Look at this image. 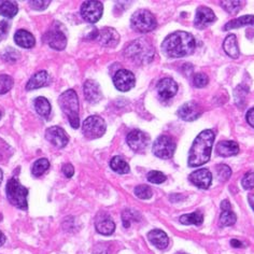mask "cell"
<instances>
[{
	"label": "cell",
	"instance_id": "obj_1",
	"mask_svg": "<svg viewBox=\"0 0 254 254\" xmlns=\"http://www.w3.org/2000/svg\"><path fill=\"white\" fill-rule=\"evenodd\" d=\"M196 42L194 37L187 31H176L169 35L162 44L165 55L179 59L192 54L195 51Z\"/></svg>",
	"mask_w": 254,
	"mask_h": 254
},
{
	"label": "cell",
	"instance_id": "obj_2",
	"mask_svg": "<svg viewBox=\"0 0 254 254\" xmlns=\"http://www.w3.org/2000/svg\"><path fill=\"white\" fill-rule=\"evenodd\" d=\"M214 132L211 129L201 131L196 137L189 154V165L190 167H198L210 160Z\"/></svg>",
	"mask_w": 254,
	"mask_h": 254
},
{
	"label": "cell",
	"instance_id": "obj_3",
	"mask_svg": "<svg viewBox=\"0 0 254 254\" xmlns=\"http://www.w3.org/2000/svg\"><path fill=\"white\" fill-rule=\"evenodd\" d=\"M60 106L63 112L65 113L69 123L73 128H79L80 117H79V98L73 90L64 92L59 99Z\"/></svg>",
	"mask_w": 254,
	"mask_h": 254
},
{
	"label": "cell",
	"instance_id": "obj_4",
	"mask_svg": "<svg viewBox=\"0 0 254 254\" xmlns=\"http://www.w3.org/2000/svg\"><path fill=\"white\" fill-rule=\"evenodd\" d=\"M125 55L136 63L147 64L153 60L154 49L147 40L139 39L130 42L126 47Z\"/></svg>",
	"mask_w": 254,
	"mask_h": 254
},
{
	"label": "cell",
	"instance_id": "obj_5",
	"mask_svg": "<svg viewBox=\"0 0 254 254\" xmlns=\"http://www.w3.org/2000/svg\"><path fill=\"white\" fill-rule=\"evenodd\" d=\"M5 192H7V198L12 205L21 209V210H27L28 190L23 187L15 178H12L8 181Z\"/></svg>",
	"mask_w": 254,
	"mask_h": 254
},
{
	"label": "cell",
	"instance_id": "obj_6",
	"mask_svg": "<svg viewBox=\"0 0 254 254\" xmlns=\"http://www.w3.org/2000/svg\"><path fill=\"white\" fill-rule=\"evenodd\" d=\"M130 25L132 29L138 33H149L154 30L157 26V22L155 16L148 10H138L130 18Z\"/></svg>",
	"mask_w": 254,
	"mask_h": 254
},
{
	"label": "cell",
	"instance_id": "obj_7",
	"mask_svg": "<svg viewBox=\"0 0 254 254\" xmlns=\"http://www.w3.org/2000/svg\"><path fill=\"white\" fill-rule=\"evenodd\" d=\"M82 130H83L85 138L90 139V140L100 138L106 132L105 120L98 116L87 118L82 125Z\"/></svg>",
	"mask_w": 254,
	"mask_h": 254
},
{
	"label": "cell",
	"instance_id": "obj_8",
	"mask_svg": "<svg viewBox=\"0 0 254 254\" xmlns=\"http://www.w3.org/2000/svg\"><path fill=\"white\" fill-rule=\"evenodd\" d=\"M175 150L176 143L174 139L166 135L160 136L153 143V153L163 160H168L173 156Z\"/></svg>",
	"mask_w": 254,
	"mask_h": 254
},
{
	"label": "cell",
	"instance_id": "obj_9",
	"mask_svg": "<svg viewBox=\"0 0 254 254\" xmlns=\"http://www.w3.org/2000/svg\"><path fill=\"white\" fill-rule=\"evenodd\" d=\"M104 4L101 1H85L81 7V15L88 23H97L103 15Z\"/></svg>",
	"mask_w": 254,
	"mask_h": 254
},
{
	"label": "cell",
	"instance_id": "obj_10",
	"mask_svg": "<svg viewBox=\"0 0 254 254\" xmlns=\"http://www.w3.org/2000/svg\"><path fill=\"white\" fill-rule=\"evenodd\" d=\"M135 75L131 71L126 69H121L117 71L113 77V83L119 91L127 92L135 86Z\"/></svg>",
	"mask_w": 254,
	"mask_h": 254
},
{
	"label": "cell",
	"instance_id": "obj_11",
	"mask_svg": "<svg viewBox=\"0 0 254 254\" xmlns=\"http://www.w3.org/2000/svg\"><path fill=\"white\" fill-rule=\"evenodd\" d=\"M126 141L128 143L130 149L135 152H143L148 148L150 142V137L141 130H132L127 135Z\"/></svg>",
	"mask_w": 254,
	"mask_h": 254
},
{
	"label": "cell",
	"instance_id": "obj_12",
	"mask_svg": "<svg viewBox=\"0 0 254 254\" xmlns=\"http://www.w3.org/2000/svg\"><path fill=\"white\" fill-rule=\"evenodd\" d=\"M46 138L50 143H52L54 147L59 149L66 147L69 141V137L66 131L60 126H52L48 128L46 131Z\"/></svg>",
	"mask_w": 254,
	"mask_h": 254
},
{
	"label": "cell",
	"instance_id": "obj_13",
	"mask_svg": "<svg viewBox=\"0 0 254 254\" xmlns=\"http://www.w3.org/2000/svg\"><path fill=\"white\" fill-rule=\"evenodd\" d=\"M43 40L46 41L51 48L57 51H62L67 46V38L65 34H64L61 29L57 28L49 30L48 33L44 35Z\"/></svg>",
	"mask_w": 254,
	"mask_h": 254
},
{
	"label": "cell",
	"instance_id": "obj_14",
	"mask_svg": "<svg viewBox=\"0 0 254 254\" xmlns=\"http://www.w3.org/2000/svg\"><path fill=\"white\" fill-rule=\"evenodd\" d=\"M96 39L101 46L107 48H114L118 46V43L120 41V35L114 28L104 27L98 30Z\"/></svg>",
	"mask_w": 254,
	"mask_h": 254
},
{
	"label": "cell",
	"instance_id": "obj_15",
	"mask_svg": "<svg viewBox=\"0 0 254 254\" xmlns=\"http://www.w3.org/2000/svg\"><path fill=\"white\" fill-rule=\"evenodd\" d=\"M177 113L182 120L190 122V121H194L200 117L201 108L195 101H189V103L182 105Z\"/></svg>",
	"mask_w": 254,
	"mask_h": 254
},
{
	"label": "cell",
	"instance_id": "obj_16",
	"mask_svg": "<svg viewBox=\"0 0 254 254\" xmlns=\"http://www.w3.org/2000/svg\"><path fill=\"white\" fill-rule=\"evenodd\" d=\"M190 181L197 188L206 190L211 186L212 175L208 169L201 168V169L194 171L193 174H190Z\"/></svg>",
	"mask_w": 254,
	"mask_h": 254
},
{
	"label": "cell",
	"instance_id": "obj_17",
	"mask_svg": "<svg viewBox=\"0 0 254 254\" xmlns=\"http://www.w3.org/2000/svg\"><path fill=\"white\" fill-rule=\"evenodd\" d=\"M214 21H215V15L211 9H209L207 7H199L197 11H196L194 24L197 28L199 29L205 28L208 26V25L212 24Z\"/></svg>",
	"mask_w": 254,
	"mask_h": 254
},
{
	"label": "cell",
	"instance_id": "obj_18",
	"mask_svg": "<svg viewBox=\"0 0 254 254\" xmlns=\"http://www.w3.org/2000/svg\"><path fill=\"white\" fill-rule=\"evenodd\" d=\"M95 226H96V231L101 235H111L116 231V224L111 220V218L107 213L101 212L96 217L95 221Z\"/></svg>",
	"mask_w": 254,
	"mask_h": 254
},
{
	"label": "cell",
	"instance_id": "obj_19",
	"mask_svg": "<svg viewBox=\"0 0 254 254\" xmlns=\"http://www.w3.org/2000/svg\"><path fill=\"white\" fill-rule=\"evenodd\" d=\"M157 92L163 99H169L177 94L178 84L176 83V81L170 78L162 79L157 83Z\"/></svg>",
	"mask_w": 254,
	"mask_h": 254
},
{
	"label": "cell",
	"instance_id": "obj_20",
	"mask_svg": "<svg viewBox=\"0 0 254 254\" xmlns=\"http://www.w3.org/2000/svg\"><path fill=\"white\" fill-rule=\"evenodd\" d=\"M83 92L85 99L88 103H98V101L103 98V93H101L100 86L97 82H95L94 80H87L85 82L83 86Z\"/></svg>",
	"mask_w": 254,
	"mask_h": 254
},
{
	"label": "cell",
	"instance_id": "obj_21",
	"mask_svg": "<svg viewBox=\"0 0 254 254\" xmlns=\"http://www.w3.org/2000/svg\"><path fill=\"white\" fill-rule=\"evenodd\" d=\"M148 239L150 240V243L152 245L155 246L157 249L160 250L166 249L169 245V238L167 236V234L161 230L151 231L148 234Z\"/></svg>",
	"mask_w": 254,
	"mask_h": 254
},
{
	"label": "cell",
	"instance_id": "obj_22",
	"mask_svg": "<svg viewBox=\"0 0 254 254\" xmlns=\"http://www.w3.org/2000/svg\"><path fill=\"white\" fill-rule=\"evenodd\" d=\"M14 41L17 46L24 49H31L36 44L35 37L25 29H20L16 31L14 35Z\"/></svg>",
	"mask_w": 254,
	"mask_h": 254
},
{
	"label": "cell",
	"instance_id": "obj_23",
	"mask_svg": "<svg viewBox=\"0 0 254 254\" xmlns=\"http://www.w3.org/2000/svg\"><path fill=\"white\" fill-rule=\"evenodd\" d=\"M239 152L238 143L235 141H221L217 144V153L223 157L236 155Z\"/></svg>",
	"mask_w": 254,
	"mask_h": 254
},
{
	"label": "cell",
	"instance_id": "obj_24",
	"mask_svg": "<svg viewBox=\"0 0 254 254\" xmlns=\"http://www.w3.org/2000/svg\"><path fill=\"white\" fill-rule=\"evenodd\" d=\"M48 72L41 70L39 72L35 73L33 77H31L28 81V83L26 85V90L27 91H33V90H37V88H39L41 86H43L44 84L47 83L48 81Z\"/></svg>",
	"mask_w": 254,
	"mask_h": 254
},
{
	"label": "cell",
	"instance_id": "obj_25",
	"mask_svg": "<svg viewBox=\"0 0 254 254\" xmlns=\"http://www.w3.org/2000/svg\"><path fill=\"white\" fill-rule=\"evenodd\" d=\"M223 49L227 55H230L233 59H237L239 56V48L237 43V38L235 35H228L223 43Z\"/></svg>",
	"mask_w": 254,
	"mask_h": 254
},
{
	"label": "cell",
	"instance_id": "obj_26",
	"mask_svg": "<svg viewBox=\"0 0 254 254\" xmlns=\"http://www.w3.org/2000/svg\"><path fill=\"white\" fill-rule=\"evenodd\" d=\"M18 12V5L16 1L9 0H0V15L4 17H13Z\"/></svg>",
	"mask_w": 254,
	"mask_h": 254
},
{
	"label": "cell",
	"instance_id": "obj_27",
	"mask_svg": "<svg viewBox=\"0 0 254 254\" xmlns=\"http://www.w3.org/2000/svg\"><path fill=\"white\" fill-rule=\"evenodd\" d=\"M37 113L42 118H48L51 113V105L49 100L44 97H37L34 101Z\"/></svg>",
	"mask_w": 254,
	"mask_h": 254
},
{
	"label": "cell",
	"instance_id": "obj_28",
	"mask_svg": "<svg viewBox=\"0 0 254 254\" xmlns=\"http://www.w3.org/2000/svg\"><path fill=\"white\" fill-rule=\"evenodd\" d=\"M246 25H254V16L253 15H244V16H240V17L236 18V20L230 21L227 24H225L224 30L238 28L241 26H246Z\"/></svg>",
	"mask_w": 254,
	"mask_h": 254
},
{
	"label": "cell",
	"instance_id": "obj_29",
	"mask_svg": "<svg viewBox=\"0 0 254 254\" xmlns=\"http://www.w3.org/2000/svg\"><path fill=\"white\" fill-rule=\"evenodd\" d=\"M202 221H204V217L199 211L184 214L180 217V222L184 225H200Z\"/></svg>",
	"mask_w": 254,
	"mask_h": 254
},
{
	"label": "cell",
	"instance_id": "obj_30",
	"mask_svg": "<svg viewBox=\"0 0 254 254\" xmlns=\"http://www.w3.org/2000/svg\"><path fill=\"white\" fill-rule=\"evenodd\" d=\"M110 167L118 174L129 173V165L127 164L122 157L114 156L110 162Z\"/></svg>",
	"mask_w": 254,
	"mask_h": 254
},
{
	"label": "cell",
	"instance_id": "obj_31",
	"mask_svg": "<svg viewBox=\"0 0 254 254\" xmlns=\"http://www.w3.org/2000/svg\"><path fill=\"white\" fill-rule=\"evenodd\" d=\"M50 167V163L47 158H40L35 162L33 165V168H31V173L35 177H40L42 176Z\"/></svg>",
	"mask_w": 254,
	"mask_h": 254
},
{
	"label": "cell",
	"instance_id": "obj_32",
	"mask_svg": "<svg viewBox=\"0 0 254 254\" xmlns=\"http://www.w3.org/2000/svg\"><path fill=\"white\" fill-rule=\"evenodd\" d=\"M237 217L232 210H227V211H222L220 215V222L223 226H232L235 223H236Z\"/></svg>",
	"mask_w": 254,
	"mask_h": 254
},
{
	"label": "cell",
	"instance_id": "obj_33",
	"mask_svg": "<svg viewBox=\"0 0 254 254\" xmlns=\"http://www.w3.org/2000/svg\"><path fill=\"white\" fill-rule=\"evenodd\" d=\"M14 81L12 77L8 74H1L0 75V94L8 93L12 87H13Z\"/></svg>",
	"mask_w": 254,
	"mask_h": 254
},
{
	"label": "cell",
	"instance_id": "obj_34",
	"mask_svg": "<svg viewBox=\"0 0 254 254\" xmlns=\"http://www.w3.org/2000/svg\"><path fill=\"white\" fill-rule=\"evenodd\" d=\"M135 195L140 199H149L152 197L153 192H152V190L149 186L141 184V186H138L135 188Z\"/></svg>",
	"mask_w": 254,
	"mask_h": 254
},
{
	"label": "cell",
	"instance_id": "obj_35",
	"mask_svg": "<svg viewBox=\"0 0 254 254\" xmlns=\"http://www.w3.org/2000/svg\"><path fill=\"white\" fill-rule=\"evenodd\" d=\"M215 170H217V176H218V179L220 181H227L232 176L231 168L225 164L218 165L217 168H215Z\"/></svg>",
	"mask_w": 254,
	"mask_h": 254
},
{
	"label": "cell",
	"instance_id": "obj_36",
	"mask_svg": "<svg viewBox=\"0 0 254 254\" xmlns=\"http://www.w3.org/2000/svg\"><path fill=\"white\" fill-rule=\"evenodd\" d=\"M243 1H222L221 5L223 7L228 13L231 14H235L237 13V12L243 8Z\"/></svg>",
	"mask_w": 254,
	"mask_h": 254
},
{
	"label": "cell",
	"instance_id": "obj_37",
	"mask_svg": "<svg viewBox=\"0 0 254 254\" xmlns=\"http://www.w3.org/2000/svg\"><path fill=\"white\" fill-rule=\"evenodd\" d=\"M122 220L125 227H129L131 222L139 221V214L134 210H125L122 213Z\"/></svg>",
	"mask_w": 254,
	"mask_h": 254
},
{
	"label": "cell",
	"instance_id": "obj_38",
	"mask_svg": "<svg viewBox=\"0 0 254 254\" xmlns=\"http://www.w3.org/2000/svg\"><path fill=\"white\" fill-rule=\"evenodd\" d=\"M148 180L151 183H155V184H161L163 182L166 181V176H165L161 171H150L148 174Z\"/></svg>",
	"mask_w": 254,
	"mask_h": 254
},
{
	"label": "cell",
	"instance_id": "obj_39",
	"mask_svg": "<svg viewBox=\"0 0 254 254\" xmlns=\"http://www.w3.org/2000/svg\"><path fill=\"white\" fill-rule=\"evenodd\" d=\"M208 82H209V79L206 73L199 72L194 75V85L196 87H204L208 84Z\"/></svg>",
	"mask_w": 254,
	"mask_h": 254
},
{
	"label": "cell",
	"instance_id": "obj_40",
	"mask_svg": "<svg viewBox=\"0 0 254 254\" xmlns=\"http://www.w3.org/2000/svg\"><path fill=\"white\" fill-rule=\"evenodd\" d=\"M243 187L246 190H252L254 188V173L250 171V173L246 174V176L243 178Z\"/></svg>",
	"mask_w": 254,
	"mask_h": 254
},
{
	"label": "cell",
	"instance_id": "obj_41",
	"mask_svg": "<svg viewBox=\"0 0 254 254\" xmlns=\"http://www.w3.org/2000/svg\"><path fill=\"white\" fill-rule=\"evenodd\" d=\"M29 5L31 8H33L34 10H39V11H42L46 8L49 7V4L51 3L50 0H37V1H28Z\"/></svg>",
	"mask_w": 254,
	"mask_h": 254
},
{
	"label": "cell",
	"instance_id": "obj_42",
	"mask_svg": "<svg viewBox=\"0 0 254 254\" xmlns=\"http://www.w3.org/2000/svg\"><path fill=\"white\" fill-rule=\"evenodd\" d=\"M10 28V24L8 21L0 22V41L3 40L8 35V31Z\"/></svg>",
	"mask_w": 254,
	"mask_h": 254
},
{
	"label": "cell",
	"instance_id": "obj_43",
	"mask_svg": "<svg viewBox=\"0 0 254 254\" xmlns=\"http://www.w3.org/2000/svg\"><path fill=\"white\" fill-rule=\"evenodd\" d=\"M63 174L65 175L67 178H71L74 174V168L71 164H66L65 166L63 167Z\"/></svg>",
	"mask_w": 254,
	"mask_h": 254
},
{
	"label": "cell",
	"instance_id": "obj_44",
	"mask_svg": "<svg viewBox=\"0 0 254 254\" xmlns=\"http://www.w3.org/2000/svg\"><path fill=\"white\" fill-rule=\"evenodd\" d=\"M247 122L254 127V108L250 109L247 113Z\"/></svg>",
	"mask_w": 254,
	"mask_h": 254
},
{
	"label": "cell",
	"instance_id": "obj_45",
	"mask_svg": "<svg viewBox=\"0 0 254 254\" xmlns=\"http://www.w3.org/2000/svg\"><path fill=\"white\" fill-rule=\"evenodd\" d=\"M231 208H232V206H231V204H230V201L228 200H223L221 202V209L223 211H227V210H231Z\"/></svg>",
	"mask_w": 254,
	"mask_h": 254
},
{
	"label": "cell",
	"instance_id": "obj_46",
	"mask_svg": "<svg viewBox=\"0 0 254 254\" xmlns=\"http://www.w3.org/2000/svg\"><path fill=\"white\" fill-rule=\"evenodd\" d=\"M94 254H108V252L105 250V246H103L100 244V246H98V248L95 250Z\"/></svg>",
	"mask_w": 254,
	"mask_h": 254
},
{
	"label": "cell",
	"instance_id": "obj_47",
	"mask_svg": "<svg viewBox=\"0 0 254 254\" xmlns=\"http://www.w3.org/2000/svg\"><path fill=\"white\" fill-rule=\"evenodd\" d=\"M231 245H232L234 248H243V247H244L243 244H241L240 241H238V240H236V239H233V240L231 241Z\"/></svg>",
	"mask_w": 254,
	"mask_h": 254
},
{
	"label": "cell",
	"instance_id": "obj_48",
	"mask_svg": "<svg viewBox=\"0 0 254 254\" xmlns=\"http://www.w3.org/2000/svg\"><path fill=\"white\" fill-rule=\"evenodd\" d=\"M4 243H5V237H4V235L0 232V247L1 246H3L4 245Z\"/></svg>",
	"mask_w": 254,
	"mask_h": 254
},
{
	"label": "cell",
	"instance_id": "obj_49",
	"mask_svg": "<svg viewBox=\"0 0 254 254\" xmlns=\"http://www.w3.org/2000/svg\"><path fill=\"white\" fill-rule=\"evenodd\" d=\"M249 202H250V205H251V207L253 208V210H254V194H250L249 195Z\"/></svg>",
	"mask_w": 254,
	"mask_h": 254
},
{
	"label": "cell",
	"instance_id": "obj_50",
	"mask_svg": "<svg viewBox=\"0 0 254 254\" xmlns=\"http://www.w3.org/2000/svg\"><path fill=\"white\" fill-rule=\"evenodd\" d=\"M2 170L1 169H0V183H1V181H2Z\"/></svg>",
	"mask_w": 254,
	"mask_h": 254
},
{
	"label": "cell",
	"instance_id": "obj_51",
	"mask_svg": "<svg viewBox=\"0 0 254 254\" xmlns=\"http://www.w3.org/2000/svg\"><path fill=\"white\" fill-rule=\"evenodd\" d=\"M1 117H2V113H1V111H0V119H1Z\"/></svg>",
	"mask_w": 254,
	"mask_h": 254
},
{
	"label": "cell",
	"instance_id": "obj_52",
	"mask_svg": "<svg viewBox=\"0 0 254 254\" xmlns=\"http://www.w3.org/2000/svg\"><path fill=\"white\" fill-rule=\"evenodd\" d=\"M177 254H188V253H177Z\"/></svg>",
	"mask_w": 254,
	"mask_h": 254
}]
</instances>
